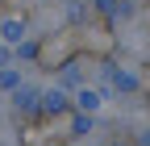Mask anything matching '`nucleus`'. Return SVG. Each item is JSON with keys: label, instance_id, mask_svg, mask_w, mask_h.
Masks as SVG:
<instances>
[{"label": "nucleus", "instance_id": "nucleus-1", "mask_svg": "<svg viewBox=\"0 0 150 146\" xmlns=\"http://www.w3.org/2000/svg\"><path fill=\"white\" fill-rule=\"evenodd\" d=\"M63 104H67L63 92H50V96H46V108H63Z\"/></svg>", "mask_w": 150, "mask_h": 146}]
</instances>
